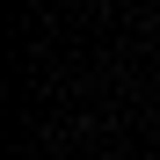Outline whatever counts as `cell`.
Masks as SVG:
<instances>
[{"mask_svg": "<svg viewBox=\"0 0 160 160\" xmlns=\"http://www.w3.org/2000/svg\"><path fill=\"white\" fill-rule=\"evenodd\" d=\"M153 88H160V58H153Z\"/></svg>", "mask_w": 160, "mask_h": 160, "instance_id": "obj_1", "label": "cell"}]
</instances>
